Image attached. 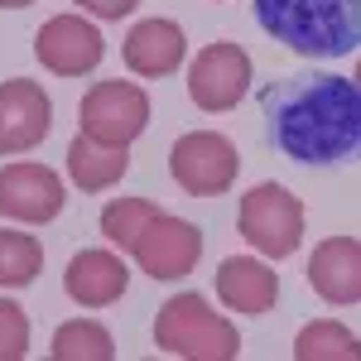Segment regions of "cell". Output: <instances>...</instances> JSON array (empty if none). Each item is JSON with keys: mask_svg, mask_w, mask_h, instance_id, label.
I'll list each match as a JSON object with an SVG mask.
<instances>
[{"mask_svg": "<svg viewBox=\"0 0 361 361\" xmlns=\"http://www.w3.org/2000/svg\"><path fill=\"white\" fill-rule=\"evenodd\" d=\"M265 130L294 164H342L361 149V87L337 73H299L265 92Z\"/></svg>", "mask_w": 361, "mask_h": 361, "instance_id": "obj_1", "label": "cell"}, {"mask_svg": "<svg viewBox=\"0 0 361 361\" xmlns=\"http://www.w3.org/2000/svg\"><path fill=\"white\" fill-rule=\"evenodd\" d=\"M255 25L299 58H347L361 44V0H255Z\"/></svg>", "mask_w": 361, "mask_h": 361, "instance_id": "obj_2", "label": "cell"}, {"mask_svg": "<svg viewBox=\"0 0 361 361\" xmlns=\"http://www.w3.org/2000/svg\"><path fill=\"white\" fill-rule=\"evenodd\" d=\"M154 347L188 361H236L241 357V333L222 313H212L197 294H173L154 313Z\"/></svg>", "mask_w": 361, "mask_h": 361, "instance_id": "obj_3", "label": "cell"}, {"mask_svg": "<svg viewBox=\"0 0 361 361\" xmlns=\"http://www.w3.org/2000/svg\"><path fill=\"white\" fill-rule=\"evenodd\" d=\"M236 226H241V236L260 255L284 260V255H294L299 241H304V202L289 193V188H279V183H255L241 197Z\"/></svg>", "mask_w": 361, "mask_h": 361, "instance_id": "obj_4", "label": "cell"}, {"mask_svg": "<svg viewBox=\"0 0 361 361\" xmlns=\"http://www.w3.org/2000/svg\"><path fill=\"white\" fill-rule=\"evenodd\" d=\"M236 145L217 130H193V135H178L173 140V149H169V173H173V183L183 188V193L193 197H217L231 188V178H236Z\"/></svg>", "mask_w": 361, "mask_h": 361, "instance_id": "obj_5", "label": "cell"}, {"mask_svg": "<svg viewBox=\"0 0 361 361\" xmlns=\"http://www.w3.org/2000/svg\"><path fill=\"white\" fill-rule=\"evenodd\" d=\"M149 126V97L130 82H97L82 97V135L130 149Z\"/></svg>", "mask_w": 361, "mask_h": 361, "instance_id": "obj_6", "label": "cell"}, {"mask_svg": "<svg viewBox=\"0 0 361 361\" xmlns=\"http://www.w3.org/2000/svg\"><path fill=\"white\" fill-rule=\"evenodd\" d=\"M250 92V54L241 44H207L188 68V97L202 111H231Z\"/></svg>", "mask_w": 361, "mask_h": 361, "instance_id": "obj_7", "label": "cell"}, {"mask_svg": "<svg viewBox=\"0 0 361 361\" xmlns=\"http://www.w3.org/2000/svg\"><path fill=\"white\" fill-rule=\"evenodd\" d=\"M130 255L140 260V270L149 279H178L197 265V255H202V231H197L193 222H178V217H164V212H159V217L135 236Z\"/></svg>", "mask_w": 361, "mask_h": 361, "instance_id": "obj_8", "label": "cell"}, {"mask_svg": "<svg viewBox=\"0 0 361 361\" xmlns=\"http://www.w3.org/2000/svg\"><path fill=\"white\" fill-rule=\"evenodd\" d=\"M63 212V178L44 164H5L0 169V217L10 222H54Z\"/></svg>", "mask_w": 361, "mask_h": 361, "instance_id": "obj_9", "label": "cell"}, {"mask_svg": "<svg viewBox=\"0 0 361 361\" xmlns=\"http://www.w3.org/2000/svg\"><path fill=\"white\" fill-rule=\"evenodd\" d=\"M34 54L58 78H82V73H92L102 63L106 44H102L97 25H87L78 15H54L49 25L34 34Z\"/></svg>", "mask_w": 361, "mask_h": 361, "instance_id": "obj_10", "label": "cell"}, {"mask_svg": "<svg viewBox=\"0 0 361 361\" xmlns=\"http://www.w3.org/2000/svg\"><path fill=\"white\" fill-rule=\"evenodd\" d=\"M54 126V102L49 92L29 78L0 82V154H20L34 149Z\"/></svg>", "mask_w": 361, "mask_h": 361, "instance_id": "obj_11", "label": "cell"}, {"mask_svg": "<svg viewBox=\"0 0 361 361\" xmlns=\"http://www.w3.org/2000/svg\"><path fill=\"white\" fill-rule=\"evenodd\" d=\"M130 284V270L121 265V255L111 250H78L63 270V289L68 299H78L82 308H106L126 294Z\"/></svg>", "mask_w": 361, "mask_h": 361, "instance_id": "obj_12", "label": "cell"}, {"mask_svg": "<svg viewBox=\"0 0 361 361\" xmlns=\"http://www.w3.org/2000/svg\"><path fill=\"white\" fill-rule=\"evenodd\" d=\"M308 284L328 304H357L361 299V246L357 236H333L308 255Z\"/></svg>", "mask_w": 361, "mask_h": 361, "instance_id": "obj_13", "label": "cell"}, {"mask_svg": "<svg viewBox=\"0 0 361 361\" xmlns=\"http://www.w3.org/2000/svg\"><path fill=\"white\" fill-rule=\"evenodd\" d=\"M126 68L140 73V78H169L183 54H188V39L173 20H140L130 34H126Z\"/></svg>", "mask_w": 361, "mask_h": 361, "instance_id": "obj_14", "label": "cell"}, {"mask_svg": "<svg viewBox=\"0 0 361 361\" xmlns=\"http://www.w3.org/2000/svg\"><path fill=\"white\" fill-rule=\"evenodd\" d=\"M217 299L226 308H241V313H265L279 299V275L250 255H231L217 265Z\"/></svg>", "mask_w": 361, "mask_h": 361, "instance_id": "obj_15", "label": "cell"}, {"mask_svg": "<svg viewBox=\"0 0 361 361\" xmlns=\"http://www.w3.org/2000/svg\"><path fill=\"white\" fill-rule=\"evenodd\" d=\"M126 169H130V154H126L121 145H102V140H92V135H78L68 145V173H73V183H78L82 193L111 188Z\"/></svg>", "mask_w": 361, "mask_h": 361, "instance_id": "obj_16", "label": "cell"}, {"mask_svg": "<svg viewBox=\"0 0 361 361\" xmlns=\"http://www.w3.org/2000/svg\"><path fill=\"white\" fill-rule=\"evenodd\" d=\"M54 361H111L116 357V342L102 323L92 318H73L54 333V347H49Z\"/></svg>", "mask_w": 361, "mask_h": 361, "instance_id": "obj_17", "label": "cell"}, {"mask_svg": "<svg viewBox=\"0 0 361 361\" xmlns=\"http://www.w3.org/2000/svg\"><path fill=\"white\" fill-rule=\"evenodd\" d=\"M294 357L299 361H357L361 342L342 323H308L299 333V342H294Z\"/></svg>", "mask_w": 361, "mask_h": 361, "instance_id": "obj_18", "label": "cell"}, {"mask_svg": "<svg viewBox=\"0 0 361 361\" xmlns=\"http://www.w3.org/2000/svg\"><path fill=\"white\" fill-rule=\"evenodd\" d=\"M44 246L29 231H0V289H25L39 279Z\"/></svg>", "mask_w": 361, "mask_h": 361, "instance_id": "obj_19", "label": "cell"}, {"mask_svg": "<svg viewBox=\"0 0 361 361\" xmlns=\"http://www.w3.org/2000/svg\"><path fill=\"white\" fill-rule=\"evenodd\" d=\"M154 217H159V207H154L149 197H116L111 207L102 212V236H106L111 246L130 250V246H135V236L154 222Z\"/></svg>", "mask_w": 361, "mask_h": 361, "instance_id": "obj_20", "label": "cell"}, {"mask_svg": "<svg viewBox=\"0 0 361 361\" xmlns=\"http://www.w3.org/2000/svg\"><path fill=\"white\" fill-rule=\"evenodd\" d=\"M29 352V318L15 299H0V361H20Z\"/></svg>", "mask_w": 361, "mask_h": 361, "instance_id": "obj_21", "label": "cell"}, {"mask_svg": "<svg viewBox=\"0 0 361 361\" xmlns=\"http://www.w3.org/2000/svg\"><path fill=\"white\" fill-rule=\"evenodd\" d=\"M78 5H82L87 15H97V20H126L140 0H78Z\"/></svg>", "mask_w": 361, "mask_h": 361, "instance_id": "obj_22", "label": "cell"}, {"mask_svg": "<svg viewBox=\"0 0 361 361\" xmlns=\"http://www.w3.org/2000/svg\"><path fill=\"white\" fill-rule=\"evenodd\" d=\"M29 0H0V10H25Z\"/></svg>", "mask_w": 361, "mask_h": 361, "instance_id": "obj_23", "label": "cell"}]
</instances>
